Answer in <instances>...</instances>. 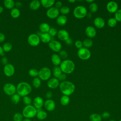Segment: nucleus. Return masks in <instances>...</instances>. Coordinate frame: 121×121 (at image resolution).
<instances>
[{"instance_id":"1","label":"nucleus","mask_w":121,"mask_h":121,"mask_svg":"<svg viewBox=\"0 0 121 121\" xmlns=\"http://www.w3.org/2000/svg\"><path fill=\"white\" fill-rule=\"evenodd\" d=\"M61 92L65 95L69 96L72 95L75 90V86L71 82L65 80L61 82L59 85Z\"/></svg>"},{"instance_id":"2","label":"nucleus","mask_w":121,"mask_h":121,"mask_svg":"<svg viewBox=\"0 0 121 121\" xmlns=\"http://www.w3.org/2000/svg\"><path fill=\"white\" fill-rule=\"evenodd\" d=\"M32 91V87L30 85L26 82L19 83L16 87V92L19 95L22 97L27 96Z\"/></svg>"},{"instance_id":"3","label":"nucleus","mask_w":121,"mask_h":121,"mask_svg":"<svg viewBox=\"0 0 121 121\" xmlns=\"http://www.w3.org/2000/svg\"><path fill=\"white\" fill-rule=\"evenodd\" d=\"M62 73L66 74H69L72 73L75 69L74 62L70 60H65L62 61L60 65Z\"/></svg>"},{"instance_id":"4","label":"nucleus","mask_w":121,"mask_h":121,"mask_svg":"<svg viewBox=\"0 0 121 121\" xmlns=\"http://www.w3.org/2000/svg\"><path fill=\"white\" fill-rule=\"evenodd\" d=\"M37 109L32 105H26L22 111V115L26 118H32L36 115Z\"/></svg>"},{"instance_id":"5","label":"nucleus","mask_w":121,"mask_h":121,"mask_svg":"<svg viewBox=\"0 0 121 121\" xmlns=\"http://www.w3.org/2000/svg\"><path fill=\"white\" fill-rule=\"evenodd\" d=\"M87 13L86 8L83 6L79 5L77 6L73 10L74 16L78 19H81L85 17Z\"/></svg>"},{"instance_id":"6","label":"nucleus","mask_w":121,"mask_h":121,"mask_svg":"<svg viewBox=\"0 0 121 121\" xmlns=\"http://www.w3.org/2000/svg\"><path fill=\"white\" fill-rule=\"evenodd\" d=\"M51 71L48 67H43L39 71L38 78L42 80H48L51 76Z\"/></svg>"},{"instance_id":"7","label":"nucleus","mask_w":121,"mask_h":121,"mask_svg":"<svg viewBox=\"0 0 121 121\" xmlns=\"http://www.w3.org/2000/svg\"><path fill=\"white\" fill-rule=\"evenodd\" d=\"M78 57L82 60H87L91 57V52L87 48L85 47H82L78 49Z\"/></svg>"},{"instance_id":"8","label":"nucleus","mask_w":121,"mask_h":121,"mask_svg":"<svg viewBox=\"0 0 121 121\" xmlns=\"http://www.w3.org/2000/svg\"><path fill=\"white\" fill-rule=\"evenodd\" d=\"M27 42L28 44L32 46H37L40 42L39 36L35 34L30 35L27 38Z\"/></svg>"},{"instance_id":"9","label":"nucleus","mask_w":121,"mask_h":121,"mask_svg":"<svg viewBox=\"0 0 121 121\" xmlns=\"http://www.w3.org/2000/svg\"><path fill=\"white\" fill-rule=\"evenodd\" d=\"M3 91L8 95H12L16 94V87L11 83H6L4 85Z\"/></svg>"},{"instance_id":"10","label":"nucleus","mask_w":121,"mask_h":121,"mask_svg":"<svg viewBox=\"0 0 121 121\" xmlns=\"http://www.w3.org/2000/svg\"><path fill=\"white\" fill-rule=\"evenodd\" d=\"M60 13L59 9L55 7H52L48 9L46 11V16L51 19H54L57 18Z\"/></svg>"},{"instance_id":"11","label":"nucleus","mask_w":121,"mask_h":121,"mask_svg":"<svg viewBox=\"0 0 121 121\" xmlns=\"http://www.w3.org/2000/svg\"><path fill=\"white\" fill-rule=\"evenodd\" d=\"M49 47L55 52H59L62 48L61 44L57 40H51L48 44Z\"/></svg>"},{"instance_id":"12","label":"nucleus","mask_w":121,"mask_h":121,"mask_svg":"<svg viewBox=\"0 0 121 121\" xmlns=\"http://www.w3.org/2000/svg\"><path fill=\"white\" fill-rule=\"evenodd\" d=\"M4 74L8 77L12 76L15 73V68L11 64H7L5 65L3 69Z\"/></svg>"},{"instance_id":"13","label":"nucleus","mask_w":121,"mask_h":121,"mask_svg":"<svg viewBox=\"0 0 121 121\" xmlns=\"http://www.w3.org/2000/svg\"><path fill=\"white\" fill-rule=\"evenodd\" d=\"M106 9L109 12L115 13L118 10V5L117 2L115 1H109L106 5Z\"/></svg>"},{"instance_id":"14","label":"nucleus","mask_w":121,"mask_h":121,"mask_svg":"<svg viewBox=\"0 0 121 121\" xmlns=\"http://www.w3.org/2000/svg\"><path fill=\"white\" fill-rule=\"evenodd\" d=\"M47 86L51 89H55L57 88L60 85V82L58 78H50L47 82Z\"/></svg>"},{"instance_id":"15","label":"nucleus","mask_w":121,"mask_h":121,"mask_svg":"<svg viewBox=\"0 0 121 121\" xmlns=\"http://www.w3.org/2000/svg\"><path fill=\"white\" fill-rule=\"evenodd\" d=\"M44 106L48 111L52 112L55 108V103L52 99H47L44 103Z\"/></svg>"},{"instance_id":"16","label":"nucleus","mask_w":121,"mask_h":121,"mask_svg":"<svg viewBox=\"0 0 121 121\" xmlns=\"http://www.w3.org/2000/svg\"><path fill=\"white\" fill-rule=\"evenodd\" d=\"M57 35L59 39L64 41L69 38V34L68 31L65 29H60L57 32Z\"/></svg>"},{"instance_id":"17","label":"nucleus","mask_w":121,"mask_h":121,"mask_svg":"<svg viewBox=\"0 0 121 121\" xmlns=\"http://www.w3.org/2000/svg\"><path fill=\"white\" fill-rule=\"evenodd\" d=\"M33 106L36 109H39L44 104V102L42 97L40 96H37L34 98L33 101Z\"/></svg>"},{"instance_id":"18","label":"nucleus","mask_w":121,"mask_h":121,"mask_svg":"<svg viewBox=\"0 0 121 121\" xmlns=\"http://www.w3.org/2000/svg\"><path fill=\"white\" fill-rule=\"evenodd\" d=\"M85 34L88 38H94L96 35V31L93 26H88L85 29Z\"/></svg>"},{"instance_id":"19","label":"nucleus","mask_w":121,"mask_h":121,"mask_svg":"<svg viewBox=\"0 0 121 121\" xmlns=\"http://www.w3.org/2000/svg\"><path fill=\"white\" fill-rule=\"evenodd\" d=\"M94 24L97 28L101 29L103 28L105 26V21L101 17H96L94 20Z\"/></svg>"},{"instance_id":"20","label":"nucleus","mask_w":121,"mask_h":121,"mask_svg":"<svg viewBox=\"0 0 121 121\" xmlns=\"http://www.w3.org/2000/svg\"><path fill=\"white\" fill-rule=\"evenodd\" d=\"M51 61L55 66H58L61 62V60L60 56L56 53L53 54L51 56Z\"/></svg>"},{"instance_id":"21","label":"nucleus","mask_w":121,"mask_h":121,"mask_svg":"<svg viewBox=\"0 0 121 121\" xmlns=\"http://www.w3.org/2000/svg\"><path fill=\"white\" fill-rule=\"evenodd\" d=\"M41 5L46 9H49L52 7L55 3L54 0H41Z\"/></svg>"},{"instance_id":"22","label":"nucleus","mask_w":121,"mask_h":121,"mask_svg":"<svg viewBox=\"0 0 121 121\" xmlns=\"http://www.w3.org/2000/svg\"><path fill=\"white\" fill-rule=\"evenodd\" d=\"M67 22V17L66 16L61 15L59 16L56 19L57 24L60 26L65 25Z\"/></svg>"},{"instance_id":"23","label":"nucleus","mask_w":121,"mask_h":121,"mask_svg":"<svg viewBox=\"0 0 121 121\" xmlns=\"http://www.w3.org/2000/svg\"><path fill=\"white\" fill-rule=\"evenodd\" d=\"M39 37L40 41L43 43H49L51 41V36L48 33H42Z\"/></svg>"},{"instance_id":"24","label":"nucleus","mask_w":121,"mask_h":121,"mask_svg":"<svg viewBox=\"0 0 121 121\" xmlns=\"http://www.w3.org/2000/svg\"><path fill=\"white\" fill-rule=\"evenodd\" d=\"M41 6V2L38 0H34L29 3V8L31 10H35L38 9Z\"/></svg>"},{"instance_id":"25","label":"nucleus","mask_w":121,"mask_h":121,"mask_svg":"<svg viewBox=\"0 0 121 121\" xmlns=\"http://www.w3.org/2000/svg\"><path fill=\"white\" fill-rule=\"evenodd\" d=\"M36 116L39 120H43L46 118L47 116V113L46 112L41 110V109H37Z\"/></svg>"},{"instance_id":"26","label":"nucleus","mask_w":121,"mask_h":121,"mask_svg":"<svg viewBox=\"0 0 121 121\" xmlns=\"http://www.w3.org/2000/svg\"><path fill=\"white\" fill-rule=\"evenodd\" d=\"M39 28L42 33H48L50 29V26L48 24L43 23L40 25Z\"/></svg>"},{"instance_id":"27","label":"nucleus","mask_w":121,"mask_h":121,"mask_svg":"<svg viewBox=\"0 0 121 121\" xmlns=\"http://www.w3.org/2000/svg\"><path fill=\"white\" fill-rule=\"evenodd\" d=\"M4 5L7 9H12L15 7V2L13 0H5Z\"/></svg>"},{"instance_id":"28","label":"nucleus","mask_w":121,"mask_h":121,"mask_svg":"<svg viewBox=\"0 0 121 121\" xmlns=\"http://www.w3.org/2000/svg\"><path fill=\"white\" fill-rule=\"evenodd\" d=\"M20 12L18 9L16 8H14L12 9L10 11V15L11 16L14 18H17L18 17L20 16Z\"/></svg>"},{"instance_id":"29","label":"nucleus","mask_w":121,"mask_h":121,"mask_svg":"<svg viewBox=\"0 0 121 121\" xmlns=\"http://www.w3.org/2000/svg\"><path fill=\"white\" fill-rule=\"evenodd\" d=\"M70 101V99L69 96L63 95L60 99V103L62 105L66 106L68 105Z\"/></svg>"},{"instance_id":"30","label":"nucleus","mask_w":121,"mask_h":121,"mask_svg":"<svg viewBox=\"0 0 121 121\" xmlns=\"http://www.w3.org/2000/svg\"><path fill=\"white\" fill-rule=\"evenodd\" d=\"M82 42H83V45L84 47H85L87 49L92 46L93 44V41L90 38L86 39Z\"/></svg>"},{"instance_id":"31","label":"nucleus","mask_w":121,"mask_h":121,"mask_svg":"<svg viewBox=\"0 0 121 121\" xmlns=\"http://www.w3.org/2000/svg\"><path fill=\"white\" fill-rule=\"evenodd\" d=\"M62 73V72L60 68V67L55 66L53 68V76L54 77V78H57Z\"/></svg>"},{"instance_id":"32","label":"nucleus","mask_w":121,"mask_h":121,"mask_svg":"<svg viewBox=\"0 0 121 121\" xmlns=\"http://www.w3.org/2000/svg\"><path fill=\"white\" fill-rule=\"evenodd\" d=\"M89 119L91 121H102V117L98 113L91 114L90 115Z\"/></svg>"},{"instance_id":"33","label":"nucleus","mask_w":121,"mask_h":121,"mask_svg":"<svg viewBox=\"0 0 121 121\" xmlns=\"http://www.w3.org/2000/svg\"><path fill=\"white\" fill-rule=\"evenodd\" d=\"M32 84L34 87L38 88L41 86V80L38 77L35 78L32 81Z\"/></svg>"},{"instance_id":"34","label":"nucleus","mask_w":121,"mask_h":121,"mask_svg":"<svg viewBox=\"0 0 121 121\" xmlns=\"http://www.w3.org/2000/svg\"><path fill=\"white\" fill-rule=\"evenodd\" d=\"M12 47V45L11 43L9 42H6L2 46V49L3 50V52H9Z\"/></svg>"},{"instance_id":"35","label":"nucleus","mask_w":121,"mask_h":121,"mask_svg":"<svg viewBox=\"0 0 121 121\" xmlns=\"http://www.w3.org/2000/svg\"><path fill=\"white\" fill-rule=\"evenodd\" d=\"M11 100L14 104H17L20 100V96L17 94H15L11 96Z\"/></svg>"},{"instance_id":"36","label":"nucleus","mask_w":121,"mask_h":121,"mask_svg":"<svg viewBox=\"0 0 121 121\" xmlns=\"http://www.w3.org/2000/svg\"><path fill=\"white\" fill-rule=\"evenodd\" d=\"M38 73L39 71L37 69L34 68L30 69L28 71L29 75L32 77H34V78L38 76Z\"/></svg>"},{"instance_id":"37","label":"nucleus","mask_w":121,"mask_h":121,"mask_svg":"<svg viewBox=\"0 0 121 121\" xmlns=\"http://www.w3.org/2000/svg\"><path fill=\"white\" fill-rule=\"evenodd\" d=\"M89 9L92 13H95L97 11L98 6L96 3L93 2L90 4Z\"/></svg>"},{"instance_id":"38","label":"nucleus","mask_w":121,"mask_h":121,"mask_svg":"<svg viewBox=\"0 0 121 121\" xmlns=\"http://www.w3.org/2000/svg\"><path fill=\"white\" fill-rule=\"evenodd\" d=\"M59 11L62 15L65 16V15H67L69 13L70 9L67 6H62L60 9Z\"/></svg>"},{"instance_id":"39","label":"nucleus","mask_w":121,"mask_h":121,"mask_svg":"<svg viewBox=\"0 0 121 121\" xmlns=\"http://www.w3.org/2000/svg\"><path fill=\"white\" fill-rule=\"evenodd\" d=\"M117 21L114 17H112L108 19L107 21V24L110 27H113L117 25Z\"/></svg>"},{"instance_id":"40","label":"nucleus","mask_w":121,"mask_h":121,"mask_svg":"<svg viewBox=\"0 0 121 121\" xmlns=\"http://www.w3.org/2000/svg\"><path fill=\"white\" fill-rule=\"evenodd\" d=\"M23 115L19 113H16L13 116V120L14 121H23Z\"/></svg>"},{"instance_id":"41","label":"nucleus","mask_w":121,"mask_h":121,"mask_svg":"<svg viewBox=\"0 0 121 121\" xmlns=\"http://www.w3.org/2000/svg\"><path fill=\"white\" fill-rule=\"evenodd\" d=\"M23 103H24V104L26 105H31V104L32 102L31 98L27 95L23 97Z\"/></svg>"},{"instance_id":"42","label":"nucleus","mask_w":121,"mask_h":121,"mask_svg":"<svg viewBox=\"0 0 121 121\" xmlns=\"http://www.w3.org/2000/svg\"><path fill=\"white\" fill-rule=\"evenodd\" d=\"M114 18L117 21L121 22V9H118L115 13Z\"/></svg>"},{"instance_id":"43","label":"nucleus","mask_w":121,"mask_h":121,"mask_svg":"<svg viewBox=\"0 0 121 121\" xmlns=\"http://www.w3.org/2000/svg\"><path fill=\"white\" fill-rule=\"evenodd\" d=\"M57 32H58V31L56 28H55L54 27H51V28H50L48 33L49 34V35L51 37H53L57 35Z\"/></svg>"},{"instance_id":"44","label":"nucleus","mask_w":121,"mask_h":121,"mask_svg":"<svg viewBox=\"0 0 121 121\" xmlns=\"http://www.w3.org/2000/svg\"><path fill=\"white\" fill-rule=\"evenodd\" d=\"M60 57V58L62 59H66L68 56V54L67 53V52L64 51V50H60L59 52V55Z\"/></svg>"},{"instance_id":"45","label":"nucleus","mask_w":121,"mask_h":121,"mask_svg":"<svg viewBox=\"0 0 121 121\" xmlns=\"http://www.w3.org/2000/svg\"><path fill=\"white\" fill-rule=\"evenodd\" d=\"M67 78V75L66 74H64L63 73H62L60 76L59 77L57 78L59 80V81H61V82H63V81H65L66 79Z\"/></svg>"},{"instance_id":"46","label":"nucleus","mask_w":121,"mask_h":121,"mask_svg":"<svg viewBox=\"0 0 121 121\" xmlns=\"http://www.w3.org/2000/svg\"><path fill=\"white\" fill-rule=\"evenodd\" d=\"M75 45L77 48L79 49L83 47V42L80 40H77L75 42Z\"/></svg>"},{"instance_id":"47","label":"nucleus","mask_w":121,"mask_h":121,"mask_svg":"<svg viewBox=\"0 0 121 121\" xmlns=\"http://www.w3.org/2000/svg\"><path fill=\"white\" fill-rule=\"evenodd\" d=\"M102 118L106 119L109 118L110 117V114L108 112H103V113L101 115Z\"/></svg>"},{"instance_id":"48","label":"nucleus","mask_w":121,"mask_h":121,"mask_svg":"<svg viewBox=\"0 0 121 121\" xmlns=\"http://www.w3.org/2000/svg\"><path fill=\"white\" fill-rule=\"evenodd\" d=\"M54 4H55V7L58 9H60V8H61L62 7V3L60 1H58L56 2H55Z\"/></svg>"},{"instance_id":"49","label":"nucleus","mask_w":121,"mask_h":121,"mask_svg":"<svg viewBox=\"0 0 121 121\" xmlns=\"http://www.w3.org/2000/svg\"><path fill=\"white\" fill-rule=\"evenodd\" d=\"M1 62L2 64L3 65H4V66H5V65H7V64H8V59L5 57H3L1 59Z\"/></svg>"},{"instance_id":"50","label":"nucleus","mask_w":121,"mask_h":121,"mask_svg":"<svg viewBox=\"0 0 121 121\" xmlns=\"http://www.w3.org/2000/svg\"><path fill=\"white\" fill-rule=\"evenodd\" d=\"M45 96L48 99H50V98L52 96V93L51 91H48L46 93Z\"/></svg>"},{"instance_id":"51","label":"nucleus","mask_w":121,"mask_h":121,"mask_svg":"<svg viewBox=\"0 0 121 121\" xmlns=\"http://www.w3.org/2000/svg\"><path fill=\"white\" fill-rule=\"evenodd\" d=\"M5 39V35L2 33H0V43L3 42Z\"/></svg>"},{"instance_id":"52","label":"nucleus","mask_w":121,"mask_h":121,"mask_svg":"<svg viewBox=\"0 0 121 121\" xmlns=\"http://www.w3.org/2000/svg\"><path fill=\"white\" fill-rule=\"evenodd\" d=\"M65 43L68 45H71L72 44V40L70 38H69L65 41Z\"/></svg>"},{"instance_id":"53","label":"nucleus","mask_w":121,"mask_h":121,"mask_svg":"<svg viewBox=\"0 0 121 121\" xmlns=\"http://www.w3.org/2000/svg\"><path fill=\"white\" fill-rule=\"evenodd\" d=\"M22 3L20 1H17L15 3V6L16 7V8L17 9L20 8L22 6Z\"/></svg>"},{"instance_id":"54","label":"nucleus","mask_w":121,"mask_h":121,"mask_svg":"<svg viewBox=\"0 0 121 121\" xmlns=\"http://www.w3.org/2000/svg\"><path fill=\"white\" fill-rule=\"evenodd\" d=\"M4 53H3V50L2 49V48L0 46V55H3Z\"/></svg>"},{"instance_id":"55","label":"nucleus","mask_w":121,"mask_h":121,"mask_svg":"<svg viewBox=\"0 0 121 121\" xmlns=\"http://www.w3.org/2000/svg\"><path fill=\"white\" fill-rule=\"evenodd\" d=\"M3 11V8L2 6H0V14Z\"/></svg>"},{"instance_id":"56","label":"nucleus","mask_w":121,"mask_h":121,"mask_svg":"<svg viewBox=\"0 0 121 121\" xmlns=\"http://www.w3.org/2000/svg\"><path fill=\"white\" fill-rule=\"evenodd\" d=\"M22 121H31V120L28 118H25V119H23Z\"/></svg>"},{"instance_id":"57","label":"nucleus","mask_w":121,"mask_h":121,"mask_svg":"<svg viewBox=\"0 0 121 121\" xmlns=\"http://www.w3.org/2000/svg\"><path fill=\"white\" fill-rule=\"evenodd\" d=\"M75 1H76L75 0H69V2H70V3H74Z\"/></svg>"},{"instance_id":"58","label":"nucleus","mask_w":121,"mask_h":121,"mask_svg":"<svg viewBox=\"0 0 121 121\" xmlns=\"http://www.w3.org/2000/svg\"><path fill=\"white\" fill-rule=\"evenodd\" d=\"M86 1V2H88V3H92V2H94V0H87Z\"/></svg>"},{"instance_id":"59","label":"nucleus","mask_w":121,"mask_h":121,"mask_svg":"<svg viewBox=\"0 0 121 121\" xmlns=\"http://www.w3.org/2000/svg\"><path fill=\"white\" fill-rule=\"evenodd\" d=\"M109 121H116L114 120H110Z\"/></svg>"},{"instance_id":"60","label":"nucleus","mask_w":121,"mask_h":121,"mask_svg":"<svg viewBox=\"0 0 121 121\" xmlns=\"http://www.w3.org/2000/svg\"><path fill=\"white\" fill-rule=\"evenodd\" d=\"M119 121H121V120H119Z\"/></svg>"},{"instance_id":"61","label":"nucleus","mask_w":121,"mask_h":121,"mask_svg":"<svg viewBox=\"0 0 121 121\" xmlns=\"http://www.w3.org/2000/svg\"></svg>"}]
</instances>
